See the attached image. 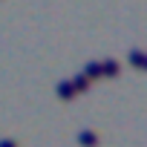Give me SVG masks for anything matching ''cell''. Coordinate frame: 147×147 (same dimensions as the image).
Listing matches in <instances>:
<instances>
[{
	"instance_id": "cell-1",
	"label": "cell",
	"mask_w": 147,
	"mask_h": 147,
	"mask_svg": "<svg viewBox=\"0 0 147 147\" xmlns=\"http://www.w3.org/2000/svg\"><path fill=\"white\" fill-rule=\"evenodd\" d=\"M101 63V75H118V72H121V63L118 61H113V58H107V61H98Z\"/></svg>"
},
{
	"instance_id": "cell-2",
	"label": "cell",
	"mask_w": 147,
	"mask_h": 147,
	"mask_svg": "<svg viewBox=\"0 0 147 147\" xmlns=\"http://www.w3.org/2000/svg\"><path fill=\"white\" fill-rule=\"evenodd\" d=\"M78 144H84V147H95V144H98V136H95L92 130H81V133H78Z\"/></svg>"
},
{
	"instance_id": "cell-3",
	"label": "cell",
	"mask_w": 147,
	"mask_h": 147,
	"mask_svg": "<svg viewBox=\"0 0 147 147\" xmlns=\"http://www.w3.org/2000/svg\"><path fill=\"white\" fill-rule=\"evenodd\" d=\"M81 75H87L90 81H92V78H101V63H98V61H90V63L84 66V72H81Z\"/></svg>"
},
{
	"instance_id": "cell-4",
	"label": "cell",
	"mask_w": 147,
	"mask_h": 147,
	"mask_svg": "<svg viewBox=\"0 0 147 147\" xmlns=\"http://www.w3.org/2000/svg\"><path fill=\"white\" fill-rule=\"evenodd\" d=\"M55 92H58L61 98H72V95H75V87H72V81H61V84L55 87Z\"/></svg>"
},
{
	"instance_id": "cell-5",
	"label": "cell",
	"mask_w": 147,
	"mask_h": 147,
	"mask_svg": "<svg viewBox=\"0 0 147 147\" xmlns=\"http://www.w3.org/2000/svg\"><path fill=\"white\" fill-rule=\"evenodd\" d=\"M127 61H130L133 66H138V69H141V63H144V52H141V49H130Z\"/></svg>"
},
{
	"instance_id": "cell-6",
	"label": "cell",
	"mask_w": 147,
	"mask_h": 147,
	"mask_svg": "<svg viewBox=\"0 0 147 147\" xmlns=\"http://www.w3.org/2000/svg\"><path fill=\"white\" fill-rule=\"evenodd\" d=\"M72 87H75V92H81V90L90 87V78L87 75H75V78H72Z\"/></svg>"
},
{
	"instance_id": "cell-7",
	"label": "cell",
	"mask_w": 147,
	"mask_h": 147,
	"mask_svg": "<svg viewBox=\"0 0 147 147\" xmlns=\"http://www.w3.org/2000/svg\"><path fill=\"white\" fill-rule=\"evenodd\" d=\"M0 147H18V141H15V138H3V141H0Z\"/></svg>"
},
{
	"instance_id": "cell-8",
	"label": "cell",
	"mask_w": 147,
	"mask_h": 147,
	"mask_svg": "<svg viewBox=\"0 0 147 147\" xmlns=\"http://www.w3.org/2000/svg\"><path fill=\"white\" fill-rule=\"evenodd\" d=\"M141 69H147V55H144V63H141Z\"/></svg>"
}]
</instances>
